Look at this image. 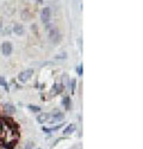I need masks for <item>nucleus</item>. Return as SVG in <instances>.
<instances>
[{
    "instance_id": "obj_1",
    "label": "nucleus",
    "mask_w": 143,
    "mask_h": 149,
    "mask_svg": "<svg viewBox=\"0 0 143 149\" xmlns=\"http://www.w3.org/2000/svg\"><path fill=\"white\" fill-rule=\"evenodd\" d=\"M32 74H33V69H26L24 72H21L19 75H18V80L21 82H26L32 76Z\"/></svg>"
},
{
    "instance_id": "obj_2",
    "label": "nucleus",
    "mask_w": 143,
    "mask_h": 149,
    "mask_svg": "<svg viewBox=\"0 0 143 149\" xmlns=\"http://www.w3.org/2000/svg\"><path fill=\"white\" fill-rule=\"evenodd\" d=\"M48 30H49L50 39H51L54 43H57V42L60 41V33H58V31L55 29V28H53V29H51V26H50V25H48Z\"/></svg>"
},
{
    "instance_id": "obj_3",
    "label": "nucleus",
    "mask_w": 143,
    "mask_h": 149,
    "mask_svg": "<svg viewBox=\"0 0 143 149\" xmlns=\"http://www.w3.org/2000/svg\"><path fill=\"white\" fill-rule=\"evenodd\" d=\"M1 53L5 56H10L12 54V44L10 42H4L1 44Z\"/></svg>"
},
{
    "instance_id": "obj_4",
    "label": "nucleus",
    "mask_w": 143,
    "mask_h": 149,
    "mask_svg": "<svg viewBox=\"0 0 143 149\" xmlns=\"http://www.w3.org/2000/svg\"><path fill=\"white\" fill-rule=\"evenodd\" d=\"M50 16H51V11H50L49 7H45V9L42 10L41 12V18H42V22L44 23H48L50 19Z\"/></svg>"
},
{
    "instance_id": "obj_5",
    "label": "nucleus",
    "mask_w": 143,
    "mask_h": 149,
    "mask_svg": "<svg viewBox=\"0 0 143 149\" xmlns=\"http://www.w3.org/2000/svg\"><path fill=\"white\" fill-rule=\"evenodd\" d=\"M63 118H64V114L62 113V112H60L58 110H54L53 118H51V123L61 122V120H63Z\"/></svg>"
},
{
    "instance_id": "obj_6",
    "label": "nucleus",
    "mask_w": 143,
    "mask_h": 149,
    "mask_svg": "<svg viewBox=\"0 0 143 149\" xmlns=\"http://www.w3.org/2000/svg\"><path fill=\"white\" fill-rule=\"evenodd\" d=\"M4 110H5L6 113H9V114H12V113H15V112H16L15 105H12V104H10V103L4 104Z\"/></svg>"
},
{
    "instance_id": "obj_7",
    "label": "nucleus",
    "mask_w": 143,
    "mask_h": 149,
    "mask_svg": "<svg viewBox=\"0 0 143 149\" xmlns=\"http://www.w3.org/2000/svg\"><path fill=\"white\" fill-rule=\"evenodd\" d=\"M49 118H50L49 113H41V114H38L37 116V122L39 123V124H43V123H45Z\"/></svg>"
},
{
    "instance_id": "obj_8",
    "label": "nucleus",
    "mask_w": 143,
    "mask_h": 149,
    "mask_svg": "<svg viewBox=\"0 0 143 149\" xmlns=\"http://www.w3.org/2000/svg\"><path fill=\"white\" fill-rule=\"evenodd\" d=\"M75 124H69V125L67 126V128L63 130V135H70V134H73L74 131H75Z\"/></svg>"
},
{
    "instance_id": "obj_9",
    "label": "nucleus",
    "mask_w": 143,
    "mask_h": 149,
    "mask_svg": "<svg viewBox=\"0 0 143 149\" xmlns=\"http://www.w3.org/2000/svg\"><path fill=\"white\" fill-rule=\"evenodd\" d=\"M13 31H15V33H17V35H23L24 33V28L22 26L21 24H16L15 28H13Z\"/></svg>"
},
{
    "instance_id": "obj_10",
    "label": "nucleus",
    "mask_w": 143,
    "mask_h": 149,
    "mask_svg": "<svg viewBox=\"0 0 143 149\" xmlns=\"http://www.w3.org/2000/svg\"><path fill=\"white\" fill-rule=\"evenodd\" d=\"M63 105H64V107L67 109V110H69L70 109V98L69 97H64L63 98Z\"/></svg>"
},
{
    "instance_id": "obj_11",
    "label": "nucleus",
    "mask_w": 143,
    "mask_h": 149,
    "mask_svg": "<svg viewBox=\"0 0 143 149\" xmlns=\"http://www.w3.org/2000/svg\"><path fill=\"white\" fill-rule=\"evenodd\" d=\"M54 90H55V94H60L63 91V85H55Z\"/></svg>"
},
{
    "instance_id": "obj_12",
    "label": "nucleus",
    "mask_w": 143,
    "mask_h": 149,
    "mask_svg": "<svg viewBox=\"0 0 143 149\" xmlns=\"http://www.w3.org/2000/svg\"><path fill=\"white\" fill-rule=\"evenodd\" d=\"M75 84H76V80L75 79H72L69 82V88L72 90V92L74 91V88H75Z\"/></svg>"
},
{
    "instance_id": "obj_13",
    "label": "nucleus",
    "mask_w": 143,
    "mask_h": 149,
    "mask_svg": "<svg viewBox=\"0 0 143 149\" xmlns=\"http://www.w3.org/2000/svg\"><path fill=\"white\" fill-rule=\"evenodd\" d=\"M29 110L30 111H32V112H39L41 111V109L38 107V106H32V105L29 106Z\"/></svg>"
},
{
    "instance_id": "obj_14",
    "label": "nucleus",
    "mask_w": 143,
    "mask_h": 149,
    "mask_svg": "<svg viewBox=\"0 0 143 149\" xmlns=\"http://www.w3.org/2000/svg\"><path fill=\"white\" fill-rule=\"evenodd\" d=\"M33 147H35V142L30 141V142H28L26 143V146H25V148L24 149H33Z\"/></svg>"
},
{
    "instance_id": "obj_15",
    "label": "nucleus",
    "mask_w": 143,
    "mask_h": 149,
    "mask_svg": "<svg viewBox=\"0 0 143 149\" xmlns=\"http://www.w3.org/2000/svg\"><path fill=\"white\" fill-rule=\"evenodd\" d=\"M0 86H5L6 90H7V84H6V80L4 79L3 76H0Z\"/></svg>"
},
{
    "instance_id": "obj_16",
    "label": "nucleus",
    "mask_w": 143,
    "mask_h": 149,
    "mask_svg": "<svg viewBox=\"0 0 143 149\" xmlns=\"http://www.w3.org/2000/svg\"><path fill=\"white\" fill-rule=\"evenodd\" d=\"M22 17H23V19H30V15L29 13H28V12H23V13H22Z\"/></svg>"
},
{
    "instance_id": "obj_17",
    "label": "nucleus",
    "mask_w": 143,
    "mask_h": 149,
    "mask_svg": "<svg viewBox=\"0 0 143 149\" xmlns=\"http://www.w3.org/2000/svg\"><path fill=\"white\" fill-rule=\"evenodd\" d=\"M82 72H84V69H82V64H80L79 67H78V74H79V75H82Z\"/></svg>"
},
{
    "instance_id": "obj_18",
    "label": "nucleus",
    "mask_w": 143,
    "mask_h": 149,
    "mask_svg": "<svg viewBox=\"0 0 143 149\" xmlns=\"http://www.w3.org/2000/svg\"><path fill=\"white\" fill-rule=\"evenodd\" d=\"M42 131H44V132H47V134H50L51 132V129H48V128H42Z\"/></svg>"
},
{
    "instance_id": "obj_19",
    "label": "nucleus",
    "mask_w": 143,
    "mask_h": 149,
    "mask_svg": "<svg viewBox=\"0 0 143 149\" xmlns=\"http://www.w3.org/2000/svg\"><path fill=\"white\" fill-rule=\"evenodd\" d=\"M38 149H39V148H38Z\"/></svg>"
}]
</instances>
